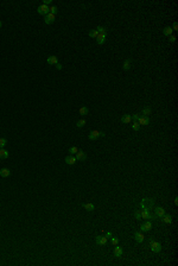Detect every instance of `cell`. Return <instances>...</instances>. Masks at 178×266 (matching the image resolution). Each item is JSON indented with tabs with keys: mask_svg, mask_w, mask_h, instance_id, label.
Listing matches in <instances>:
<instances>
[{
	"mask_svg": "<svg viewBox=\"0 0 178 266\" xmlns=\"http://www.w3.org/2000/svg\"><path fill=\"white\" fill-rule=\"evenodd\" d=\"M1 26H3V23H1V20H0V27H1Z\"/></svg>",
	"mask_w": 178,
	"mask_h": 266,
	"instance_id": "cell-41",
	"label": "cell"
},
{
	"mask_svg": "<svg viewBox=\"0 0 178 266\" xmlns=\"http://www.w3.org/2000/svg\"><path fill=\"white\" fill-rule=\"evenodd\" d=\"M78 151V149L76 147V146H71L70 149H69V152H70V155H76Z\"/></svg>",
	"mask_w": 178,
	"mask_h": 266,
	"instance_id": "cell-31",
	"label": "cell"
},
{
	"mask_svg": "<svg viewBox=\"0 0 178 266\" xmlns=\"http://www.w3.org/2000/svg\"><path fill=\"white\" fill-rule=\"evenodd\" d=\"M96 31L100 33V35H107V32H108L107 27H103V26H97V27H96Z\"/></svg>",
	"mask_w": 178,
	"mask_h": 266,
	"instance_id": "cell-25",
	"label": "cell"
},
{
	"mask_svg": "<svg viewBox=\"0 0 178 266\" xmlns=\"http://www.w3.org/2000/svg\"><path fill=\"white\" fill-rule=\"evenodd\" d=\"M10 175H11L10 169H7V168H3V169H0V176H1V177L6 178V177H8Z\"/></svg>",
	"mask_w": 178,
	"mask_h": 266,
	"instance_id": "cell-15",
	"label": "cell"
},
{
	"mask_svg": "<svg viewBox=\"0 0 178 266\" xmlns=\"http://www.w3.org/2000/svg\"><path fill=\"white\" fill-rule=\"evenodd\" d=\"M150 245H151V251H152L153 253L162 252V243L160 242L153 240V239H150Z\"/></svg>",
	"mask_w": 178,
	"mask_h": 266,
	"instance_id": "cell-2",
	"label": "cell"
},
{
	"mask_svg": "<svg viewBox=\"0 0 178 266\" xmlns=\"http://www.w3.org/2000/svg\"><path fill=\"white\" fill-rule=\"evenodd\" d=\"M7 144V139L6 138H0V147H5Z\"/></svg>",
	"mask_w": 178,
	"mask_h": 266,
	"instance_id": "cell-32",
	"label": "cell"
},
{
	"mask_svg": "<svg viewBox=\"0 0 178 266\" xmlns=\"http://www.w3.org/2000/svg\"><path fill=\"white\" fill-rule=\"evenodd\" d=\"M132 128H133L134 131H137V132H138V131H139V128H140V124L138 122V121H133Z\"/></svg>",
	"mask_w": 178,
	"mask_h": 266,
	"instance_id": "cell-29",
	"label": "cell"
},
{
	"mask_svg": "<svg viewBox=\"0 0 178 266\" xmlns=\"http://www.w3.org/2000/svg\"><path fill=\"white\" fill-rule=\"evenodd\" d=\"M131 121H132V115H130V114H125V115L121 117V122L122 124H130Z\"/></svg>",
	"mask_w": 178,
	"mask_h": 266,
	"instance_id": "cell-17",
	"label": "cell"
},
{
	"mask_svg": "<svg viewBox=\"0 0 178 266\" xmlns=\"http://www.w3.org/2000/svg\"><path fill=\"white\" fill-rule=\"evenodd\" d=\"M165 215V209L162 207H157L154 209V218H158V219H162L163 216Z\"/></svg>",
	"mask_w": 178,
	"mask_h": 266,
	"instance_id": "cell-4",
	"label": "cell"
},
{
	"mask_svg": "<svg viewBox=\"0 0 178 266\" xmlns=\"http://www.w3.org/2000/svg\"><path fill=\"white\" fill-rule=\"evenodd\" d=\"M86 125V119H81V120L76 121V127H83Z\"/></svg>",
	"mask_w": 178,
	"mask_h": 266,
	"instance_id": "cell-30",
	"label": "cell"
},
{
	"mask_svg": "<svg viewBox=\"0 0 178 266\" xmlns=\"http://www.w3.org/2000/svg\"><path fill=\"white\" fill-rule=\"evenodd\" d=\"M65 163L68 164V165H74L75 163H76V157H74L72 155H70V156H67L64 158Z\"/></svg>",
	"mask_w": 178,
	"mask_h": 266,
	"instance_id": "cell-10",
	"label": "cell"
},
{
	"mask_svg": "<svg viewBox=\"0 0 178 266\" xmlns=\"http://www.w3.org/2000/svg\"><path fill=\"white\" fill-rule=\"evenodd\" d=\"M88 112H89V109H88V107H86V106H83V107H81L80 109H78V113H80V115H82V117L87 115Z\"/></svg>",
	"mask_w": 178,
	"mask_h": 266,
	"instance_id": "cell-26",
	"label": "cell"
},
{
	"mask_svg": "<svg viewBox=\"0 0 178 266\" xmlns=\"http://www.w3.org/2000/svg\"><path fill=\"white\" fill-rule=\"evenodd\" d=\"M122 253H123L122 248H121V247H119L118 245H115V247H114V255L118 257V258H120V257L122 255Z\"/></svg>",
	"mask_w": 178,
	"mask_h": 266,
	"instance_id": "cell-16",
	"label": "cell"
},
{
	"mask_svg": "<svg viewBox=\"0 0 178 266\" xmlns=\"http://www.w3.org/2000/svg\"><path fill=\"white\" fill-rule=\"evenodd\" d=\"M86 159H87V155H86V152H84V151H82V150H78L77 153H76V160L84 162Z\"/></svg>",
	"mask_w": 178,
	"mask_h": 266,
	"instance_id": "cell-6",
	"label": "cell"
},
{
	"mask_svg": "<svg viewBox=\"0 0 178 266\" xmlns=\"http://www.w3.org/2000/svg\"><path fill=\"white\" fill-rule=\"evenodd\" d=\"M151 228H152V223L147 220L146 222H144V223L140 226V232H141V233H144V232H150Z\"/></svg>",
	"mask_w": 178,
	"mask_h": 266,
	"instance_id": "cell-3",
	"label": "cell"
},
{
	"mask_svg": "<svg viewBox=\"0 0 178 266\" xmlns=\"http://www.w3.org/2000/svg\"><path fill=\"white\" fill-rule=\"evenodd\" d=\"M151 113H152V109H151V107H149V106L144 107L141 110V114L144 115V117H149V114H151Z\"/></svg>",
	"mask_w": 178,
	"mask_h": 266,
	"instance_id": "cell-22",
	"label": "cell"
},
{
	"mask_svg": "<svg viewBox=\"0 0 178 266\" xmlns=\"http://www.w3.org/2000/svg\"><path fill=\"white\" fill-rule=\"evenodd\" d=\"M177 203H178V198L175 197V204H177Z\"/></svg>",
	"mask_w": 178,
	"mask_h": 266,
	"instance_id": "cell-40",
	"label": "cell"
},
{
	"mask_svg": "<svg viewBox=\"0 0 178 266\" xmlns=\"http://www.w3.org/2000/svg\"><path fill=\"white\" fill-rule=\"evenodd\" d=\"M95 242H96L97 245H106V243H107V238L106 237H96Z\"/></svg>",
	"mask_w": 178,
	"mask_h": 266,
	"instance_id": "cell-18",
	"label": "cell"
},
{
	"mask_svg": "<svg viewBox=\"0 0 178 266\" xmlns=\"http://www.w3.org/2000/svg\"><path fill=\"white\" fill-rule=\"evenodd\" d=\"M169 40H170V43H173L176 40V36H175V35H171L170 38H169Z\"/></svg>",
	"mask_w": 178,
	"mask_h": 266,
	"instance_id": "cell-35",
	"label": "cell"
},
{
	"mask_svg": "<svg viewBox=\"0 0 178 266\" xmlns=\"http://www.w3.org/2000/svg\"><path fill=\"white\" fill-rule=\"evenodd\" d=\"M140 214H141V219H145V220H150V219H154V216L150 214V210H140Z\"/></svg>",
	"mask_w": 178,
	"mask_h": 266,
	"instance_id": "cell-9",
	"label": "cell"
},
{
	"mask_svg": "<svg viewBox=\"0 0 178 266\" xmlns=\"http://www.w3.org/2000/svg\"><path fill=\"white\" fill-rule=\"evenodd\" d=\"M48 63H49V64H51V65L58 64V57H57V56H55V55L49 56V57H48Z\"/></svg>",
	"mask_w": 178,
	"mask_h": 266,
	"instance_id": "cell-11",
	"label": "cell"
},
{
	"mask_svg": "<svg viewBox=\"0 0 178 266\" xmlns=\"http://www.w3.org/2000/svg\"><path fill=\"white\" fill-rule=\"evenodd\" d=\"M131 62H132V59H131V58L125 59V62H123V65H122L123 70H130V68H131Z\"/></svg>",
	"mask_w": 178,
	"mask_h": 266,
	"instance_id": "cell-24",
	"label": "cell"
},
{
	"mask_svg": "<svg viewBox=\"0 0 178 266\" xmlns=\"http://www.w3.org/2000/svg\"><path fill=\"white\" fill-rule=\"evenodd\" d=\"M172 30H178V23H173V25H172Z\"/></svg>",
	"mask_w": 178,
	"mask_h": 266,
	"instance_id": "cell-38",
	"label": "cell"
},
{
	"mask_svg": "<svg viewBox=\"0 0 178 266\" xmlns=\"http://www.w3.org/2000/svg\"><path fill=\"white\" fill-rule=\"evenodd\" d=\"M99 137H101V132H100V131H91V132L89 133L88 138H89L90 140H96Z\"/></svg>",
	"mask_w": 178,
	"mask_h": 266,
	"instance_id": "cell-8",
	"label": "cell"
},
{
	"mask_svg": "<svg viewBox=\"0 0 178 266\" xmlns=\"http://www.w3.org/2000/svg\"><path fill=\"white\" fill-rule=\"evenodd\" d=\"M134 238H135L137 242H142V241L145 240V237H144V234L141 232H135L134 233Z\"/></svg>",
	"mask_w": 178,
	"mask_h": 266,
	"instance_id": "cell-12",
	"label": "cell"
},
{
	"mask_svg": "<svg viewBox=\"0 0 178 266\" xmlns=\"http://www.w3.org/2000/svg\"><path fill=\"white\" fill-rule=\"evenodd\" d=\"M43 4H44V5H46V6H49V5L51 4V0H44V1H43Z\"/></svg>",
	"mask_w": 178,
	"mask_h": 266,
	"instance_id": "cell-37",
	"label": "cell"
},
{
	"mask_svg": "<svg viewBox=\"0 0 178 266\" xmlns=\"http://www.w3.org/2000/svg\"><path fill=\"white\" fill-rule=\"evenodd\" d=\"M139 117H140V115H139L138 113H137V114H133V120H134V121H138Z\"/></svg>",
	"mask_w": 178,
	"mask_h": 266,
	"instance_id": "cell-36",
	"label": "cell"
},
{
	"mask_svg": "<svg viewBox=\"0 0 178 266\" xmlns=\"http://www.w3.org/2000/svg\"><path fill=\"white\" fill-rule=\"evenodd\" d=\"M134 216H135L137 220H140V219H141V214H140V210H135V211H134Z\"/></svg>",
	"mask_w": 178,
	"mask_h": 266,
	"instance_id": "cell-33",
	"label": "cell"
},
{
	"mask_svg": "<svg viewBox=\"0 0 178 266\" xmlns=\"http://www.w3.org/2000/svg\"><path fill=\"white\" fill-rule=\"evenodd\" d=\"M106 38H107V35H100L99 33V36L96 37V43L99 44V45H101V44H103L104 42H106Z\"/></svg>",
	"mask_w": 178,
	"mask_h": 266,
	"instance_id": "cell-14",
	"label": "cell"
},
{
	"mask_svg": "<svg viewBox=\"0 0 178 266\" xmlns=\"http://www.w3.org/2000/svg\"><path fill=\"white\" fill-rule=\"evenodd\" d=\"M8 157V151L5 150L4 147H0V158L1 159H6Z\"/></svg>",
	"mask_w": 178,
	"mask_h": 266,
	"instance_id": "cell-23",
	"label": "cell"
},
{
	"mask_svg": "<svg viewBox=\"0 0 178 266\" xmlns=\"http://www.w3.org/2000/svg\"><path fill=\"white\" fill-rule=\"evenodd\" d=\"M58 12V8L56 6H50L49 7V13H51V14H54V16H56V13Z\"/></svg>",
	"mask_w": 178,
	"mask_h": 266,
	"instance_id": "cell-28",
	"label": "cell"
},
{
	"mask_svg": "<svg viewBox=\"0 0 178 266\" xmlns=\"http://www.w3.org/2000/svg\"><path fill=\"white\" fill-rule=\"evenodd\" d=\"M37 12H38L39 14L46 16V14L49 13V6H46V5L42 4V5H39V6H38V8H37Z\"/></svg>",
	"mask_w": 178,
	"mask_h": 266,
	"instance_id": "cell-5",
	"label": "cell"
},
{
	"mask_svg": "<svg viewBox=\"0 0 178 266\" xmlns=\"http://www.w3.org/2000/svg\"><path fill=\"white\" fill-rule=\"evenodd\" d=\"M162 219H163V221H164L165 223H167V224L172 223V216H171V214H166V213H165V215H164Z\"/></svg>",
	"mask_w": 178,
	"mask_h": 266,
	"instance_id": "cell-20",
	"label": "cell"
},
{
	"mask_svg": "<svg viewBox=\"0 0 178 266\" xmlns=\"http://www.w3.org/2000/svg\"><path fill=\"white\" fill-rule=\"evenodd\" d=\"M44 22H45V24L50 25V24H52L55 22V16L51 14V13H48L46 16H44Z\"/></svg>",
	"mask_w": 178,
	"mask_h": 266,
	"instance_id": "cell-7",
	"label": "cell"
},
{
	"mask_svg": "<svg viewBox=\"0 0 178 266\" xmlns=\"http://www.w3.org/2000/svg\"><path fill=\"white\" fill-rule=\"evenodd\" d=\"M88 35H89V36H90L91 38H96V37L99 36V32L96 31V29H94V30H90Z\"/></svg>",
	"mask_w": 178,
	"mask_h": 266,
	"instance_id": "cell-27",
	"label": "cell"
},
{
	"mask_svg": "<svg viewBox=\"0 0 178 266\" xmlns=\"http://www.w3.org/2000/svg\"><path fill=\"white\" fill-rule=\"evenodd\" d=\"M138 122L140 124V125H149L150 124V118L149 117H144V115H141V117H139V119H138Z\"/></svg>",
	"mask_w": 178,
	"mask_h": 266,
	"instance_id": "cell-13",
	"label": "cell"
},
{
	"mask_svg": "<svg viewBox=\"0 0 178 266\" xmlns=\"http://www.w3.org/2000/svg\"><path fill=\"white\" fill-rule=\"evenodd\" d=\"M112 243H113L114 246L118 245V243H119V239H118L117 237H112Z\"/></svg>",
	"mask_w": 178,
	"mask_h": 266,
	"instance_id": "cell-34",
	"label": "cell"
},
{
	"mask_svg": "<svg viewBox=\"0 0 178 266\" xmlns=\"http://www.w3.org/2000/svg\"><path fill=\"white\" fill-rule=\"evenodd\" d=\"M82 207L86 209V210H88V211H93L95 209V206L93 204V203H89V202H87V203H83L82 204Z\"/></svg>",
	"mask_w": 178,
	"mask_h": 266,
	"instance_id": "cell-19",
	"label": "cell"
},
{
	"mask_svg": "<svg viewBox=\"0 0 178 266\" xmlns=\"http://www.w3.org/2000/svg\"><path fill=\"white\" fill-rule=\"evenodd\" d=\"M172 32H173V30H172L171 26H166L165 29L163 30V33H164V36H167V37L171 36Z\"/></svg>",
	"mask_w": 178,
	"mask_h": 266,
	"instance_id": "cell-21",
	"label": "cell"
},
{
	"mask_svg": "<svg viewBox=\"0 0 178 266\" xmlns=\"http://www.w3.org/2000/svg\"><path fill=\"white\" fill-rule=\"evenodd\" d=\"M154 198H149V197H145L142 198L141 202H140V208L142 210H150L154 207Z\"/></svg>",
	"mask_w": 178,
	"mask_h": 266,
	"instance_id": "cell-1",
	"label": "cell"
},
{
	"mask_svg": "<svg viewBox=\"0 0 178 266\" xmlns=\"http://www.w3.org/2000/svg\"><path fill=\"white\" fill-rule=\"evenodd\" d=\"M56 68L58 69V70H61V69H62V65H61V64H59V63H58V64H56Z\"/></svg>",
	"mask_w": 178,
	"mask_h": 266,
	"instance_id": "cell-39",
	"label": "cell"
}]
</instances>
